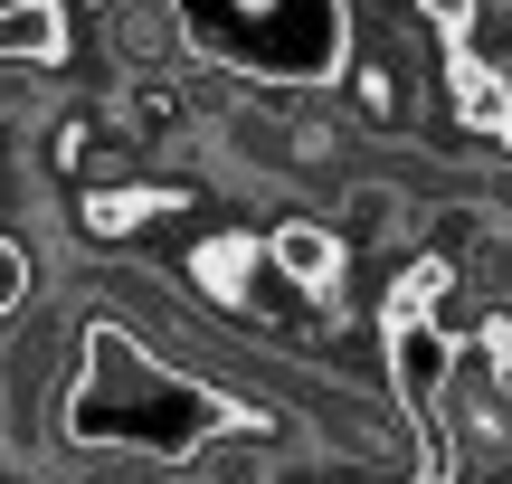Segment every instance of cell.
Wrapping results in <instances>:
<instances>
[{
  "instance_id": "8",
  "label": "cell",
  "mask_w": 512,
  "mask_h": 484,
  "mask_svg": "<svg viewBox=\"0 0 512 484\" xmlns=\"http://www.w3.org/2000/svg\"><path fill=\"white\" fill-rule=\"evenodd\" d=\"M19 304H29V247L0 238V314H19Z\"/></svg>"
},
{
  "instance_id": "3",
  "label": "cell",
  "mask_w": 512,
  "mask_h": 484,
  "mask_svg": "<svg viewBox=\"0 0 512 484\" xmlns=\"http://www.w3.org/2000/svg\"><path fill=\"white\" fill-rule=\"evenodd\" d=\"M266 257H275V276L285 285H304V295H332V285H342V228H323V219H285L266 238Z\"/></svg>"
},
{
  "instance_id": "2",
  "label": "cell",
  "mask_w": 512,
  "mask_h": 484,
  "mask_svg": "<svg viewBox=\"0 0 512 484\" xmlns=\"http://www.w3.org/2000/svg\"><path fill=\"white\" fill-rule=\"evenodd\" d=\"M456 371H465V361H456V333H446V323H427V304H399V314H389V399L408 409V428L437 437Z\"/></svg>"
},
{
  "instance_id": "9",
  "label": "cell",
  "mask_w": 512,
  "mask_h": 484,
  "mask_svg": "<svg viewBox=\"0 0 512 484\" xmlns=\"http://www.w3.org/2000/svg\"><path fill=\"white\" fill-rule=\"evenodd\" d=\"M427 19H437L446 38H465V29H475V0H427Z\"/></svg>"
},
{
  "instance_id": "7",
  "label": "cell",
  "mask_w": 512,
  "mask_h": 484,
  "mask_svg": "<svg viewBox=\"0 0 512 484\" xmlns=\"http://www.w3.org/2000/svg\"><path fill=\"white\" fill-rule=\"evenodd\" d=\"M446 86H456V114L475 133H512V86L494 67H475V57H456V67H446Z\"/></svg>"
},
{
  "instance_id": "4",
  "label": "cell",
  "mask_w": 512,
  "mask_h": 484,
  "mask_svg": "<svg viewBox=\"0 0 512 484\" xmlns=\"http://www.w3.org/2000/svg\"><path fill=\"white\" fill-rule=\"evenodd\" d=\"M67 57V0H0V67H57Z\"/></svg>"
},
{
  "instance_id": "5",
  "label": "cell",
  "mask_w": 512,
  "mask_h": 484,
  "mask_svg": "<svg viewBox=\"0 0 512 484\" xmlns=\"http://www.w3.org/2000/svg\"><path fill=\"white\" fill-rule=\"evenodd\" d=\"M256 257H266V247H256L247 228H219V238H200V247H190V285H200L209 304H228V314H238V304H247V285H256Z\"/></svg>"
},
{
  "instance_id": "1",
  "label": "cell",
  "mask_w": 512,
  "mask_h": 484,
  "mask_svg": "<svg viewBox=\"0 0 512 484\" xmlns=\"http://www.w3.org/2000/svg\"><path fill=\"white\" fill-rule=\"evenodd\" d=\"M86 380H114L124 399L76 390V437L86 447H133V456H200L219 428H256L247 409H228L219 390L143 361V342L124 323H86Z\"/></svg>"
},
{
  "instance_id": "6",
  "label": "cell",
  "mask_w": 512,
  "mask_h": 484,
  "mask_svg": "<svg viewBox=\"0 0 512 484\" xmlns=\"http://www.w3.org/2000/svg\"><path fill=\"white\" fill-rule=\"evenodd\" d=\"M171 209H181V190H162V181H143V190H86L76 228H86V238H124V228H143V219H171Z\"/></svg>"
}]
</instances>
